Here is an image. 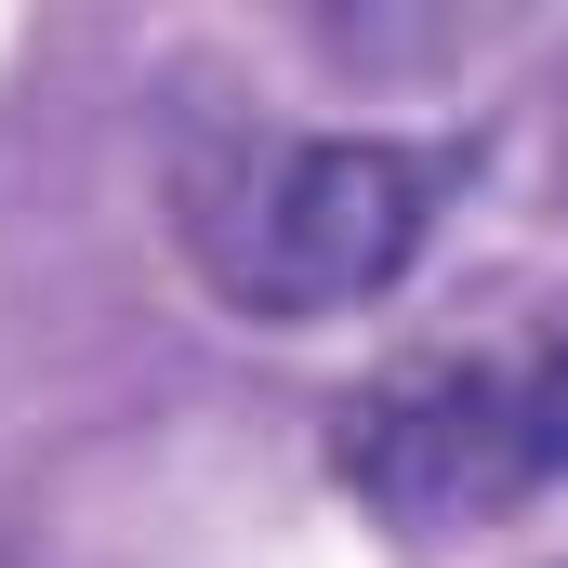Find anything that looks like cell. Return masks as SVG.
Segmentation results:
<instances>
[{"label": "cell", "instance_id": "obj_1", "mask_svg": "<svg viewBox=\"0 0 568 568\" xmlns=\"http://www.w3.org/2000/svg\"><path fill=\"white\" fill-rule=\"evenodd\" d=\"M449 185H463L449 145L225 120V133H199L172 159V239H185V265H199V291L225 317L317 331V317L384 304V291L424 265Z\"/></svg>", "mask_w": 568, "mask_h": 568}, {"label": "cell", "instance_id": "obj_2", "mask_svg": "<svg viewBox=\"0 0 568 568\" xmlns=\"http://www.w3.org/2000/svg\"><path fill=\"white\" fill-rule=\"evenodd\" d=\"M568 476V304H489L331 397V489L397 542L489 529Z\"/></svg>", "mask_w": 568, "mask_h": 568}]
</instances>
